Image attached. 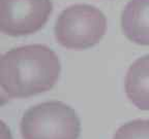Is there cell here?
Instances as JSON below:
<instances>
[{"instance_id": "cell-1", "label": "cell", "mask_w": 149, "mask_h": 139, "mask_svg": "<svg viewBox=\"0 0 149 139\" xmlns=\"http://www.w3.org/2000/svg\"><path fill=\"white\" fill-rule=\"evenodd\" d=\"M61 64L44 44L19 46L0 58V87L9 98H29L50 91L58 81Z\"/></svg>"}, {"instance_id": "cell-2", "label": "cell", "mask_w": 149, "mask_h": 139, "mask_svg": "<svg viewBox=\"0 0 149 139\" xmlns=\"http://www.w3.org/2000/svg\"><path fill=\"white\" fill-rule=\"evenodd\" d=\"M22 139H79L81 120L74 108L61 101L30 107L20 122Z\"/></svg>"}, {"instance_id": "cell-3", "label": "cell", "mask_w": 149, "mask_h": 139, "mask_svg": "<svg viewBox=\"0 0 149 139\" xmlns=\"http://www.w3.org/2000/svg\"><path fill=\"white\" fill-rule=\"evenodd\" d=\"M107 30V19L95 6L74 4L65 8L55 25V38L68 50L82 51L100 41Z\"/></svg>"}, {"instance_id": "cell-4", "label": "cell", "mask_w": 149, "mask_h": 139, "mask_svg": "<svg viewBox=\"0 0 149 139\" xmlns=\"http://www.w3.org/2000/svg\"><path fill=\"white\" fill-rule=\"evenodd\" d=\"M53 10L51 0H0V31L17 37L40 30Z\"/></svg>"}, {"instance_id": "cell-5", "label": "cell", "mask_w": 149, "mask_h": 139, "mask_svg": "<svg viewBox=\"0 0 149 139\" xmlns=\"http://www.w3.org/2000/svg\"><path fill=\"white\" fill-rule=\"evenodd\" d=\"M121 27L130 41L149 45V0H130L122 12Z\"/></svg>"}, {"instance_id": "cell-6", "label": "cell", "mask_w": 149, "mask_h": 139, "mask_svg": "<svg viewBox=\"0 0 149 139\" xmlns=\"http://www.w3.org/2000/svg\"><path fill=\"white\" fill-rule=\"evenodd\" d=\"M125 94L141 110L149 111V55L137 59L125 75Z\"/></svg>"}, {"instance_id": "cell-7", "label": "cell", "mask_w": 149, "mask_h": 139, "mask_svg": "<svg viewBox=\"0 0 149 139\" xmlns=\"http://www.w3.org/2000/svg\"><path fill=\"white\" fill-rule=\"evenodd\" d=\"M113 139H149V120L137 118L116 130Z\"/></svg>"}]
</instances>
